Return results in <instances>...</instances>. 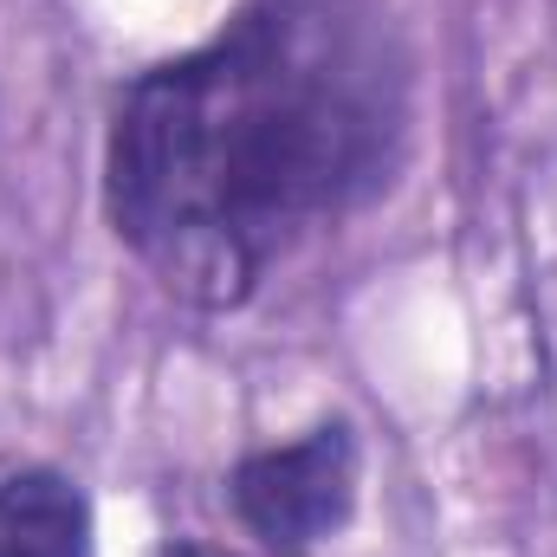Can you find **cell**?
<instances>
[{
	"label": "cell",
	"instance_id": "cell-3",
	"mask_svg": "<svg viewBox=\"0 0 557 557\" xmlns=\"http://www.w3.org/2000/svg\"><path fill=\"white\" fill-rule=\"evenodd\" d=\"M0 557H98L91 499L59 467H20L0 480Z\"/></svg>",
	"mask_w": 557,
	"mask_h": 557
},
{
	"label": "cell",
	"instance_id": "cell-1",
	"mask_svg": "<svg viewBox=\"0 0 557 557\" xmlns=\"http://www.w3.org/2000/svg\"><path fill=\"white\" fill-rule=\"evenodd\" d=\"M416 143V46L389 0H247L137 72L104 137V214L182 305L234 311Z\"/></svg>",
	"mask_w": 557,
	"mask_h": 557
},
{
	"label": "cell",
	"instance_id": "cell-4",
	"mask_svg": "<svg viewBox=\"0 0 557 557\" xmlns=\"http://www.w3.org/2000/svg\"><path fill=\"white\" fill-rule=\"evenodd\" d=\"M156 557H240V552H227V545H208V539H169Z\"/></svg>",
	"mask_w": 557,
	"mask_h": 557
},
{
	"label": "cell",
	"instance_id": "cell-2",
	"mask_svg": "<svg viewBox=\"0 0 557 557\" xmlns=\"http://www.w3.org/2000/svg\"><path fill=\"white\" fill-rule=\"evenodd\" d=\"M357 480H363V447L344 416L305 428L298 441L253 447L227 473V506L240 532L267 557H311L331 545L350 512H357Z\"/></svg>",
	"mask_w": 557,
	"mask_h": 557
}]
</instances>
